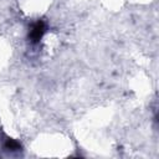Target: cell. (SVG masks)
<instances>
[{
  "label": "cell",
  "mask_w": 159,
  "mask_h": 159,
  "mask_svg": "<svg viewBox=\"0 0 159 159\" xmlns=\"http://www.w3.org/2000/svg\"><path fill=\"white\" fill-rule=\"evenodd\" d=\"M46 32V24L42 21V20H37L35 22L31 24L30 29H29V41L32 43V45H36L41 41L42 36L45 35Z\"/></svg>",
  "instance_id": "obj_1"
},
{
  "label": "cell",
  "mask_w": 159,
  "mask_h": 159,
  "mask_svg": "<svg viewBox=\"0 0 159 159\" xmlns=\"http://www.w3.org/2000/svg\"><path fill=\"white\" fill-rule=\"evenodd\" d=\"M4 149L6 152H10V153H14V152H19L21 150V144L15 140V139H11V138H6L5 143H4Z\"/></svg>",
  "instance_id": "obj_2"
}]
</instances>
